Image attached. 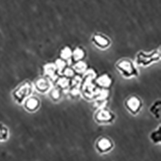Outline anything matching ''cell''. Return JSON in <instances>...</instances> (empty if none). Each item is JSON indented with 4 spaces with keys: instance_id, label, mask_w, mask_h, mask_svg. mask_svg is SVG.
I'll use <instances>...</instances> for the list:
<instances>
[{
    "instance_id": "1",
    "label": "cell",
    "mask_w": 161,
    "mask_h": 161,
    "mask_svg": "<svg viewBox=\"0 0 161 161\" xmlns=\"http://www.w3.org/2000/svg\"><path fill=\"white\" fill-rule=\"evenodd\" d=\"M116 69L126 79H130L139 76V70L134 61L128 58L119 60L116 64Z\"/></svg>"
},
{
    "instance_id": "2",
    "label": "cell",
    "mask_w": 161,
    "mask_h": 161,
    "mask_svg": "<svg viewBox=\"0 0 161 161\" xmlns=\"http://www.w3.org/2000/svg\"><path fill=\"white\" fill-rule=\"evenodd\" d=\"M34 85L29 81H25L21 83L12 92V96L15 102L17 104H22L32 94Z\"/></svg>"
},
{
    "instance_id": "3",
    "label": "cell",
    "mask_w": 161,
    "mask_h": 161,
    "mask_svg": "<svg viewBox=\"0 0 161 161\" xmlns=\"http://www.w3.org/2000/svg\"><path fill=\"white\" fill-rule=\"evenodd\" d=\"M160 59V50L157 49L151 53L139 52L137 54L136 63L138 65L147 67L152 63H157Z\"/></svg>"
},
{
    "instance_id": "4",
    "label": "cell",
    "mask_w": 161,
    "mask_h": 161,
    "mask_svg": "<svg viewBox=\"0 0 161 161\" xmlns=\"http://www.w3.org/2000/svg\"><path fill=\"white\" fill-rule=\"evenodd\" d=\"M93 118L99 125H109L115 121L116 115L108 108H101L95 113Z\"/></svg>"
},
{
    "instance_id": "5",
    "label": "cell",
    "mask_w": 161,
    "mask_h": 161,
    "mask_svg": "<svg viewBox=\"0 0 161 161\" xmlns=\"http://www.w3.org/2000/svg\"><path fill=\"white\" fill-rule=\"evenodd\" d=\"M125 107L131 115L136 116L140 111L143 107L142 99L136 95H131L125 101Z\"/></svg>"
},
{
    "instance_id": "6",
    "label": "cell",
    "mask_w": 161,
    "mask_h": 161,
    "mask_svg": "<svg viewBox=\"0 0 161 161\" xmlns=\"http://www.w3.org/2000/svg\"><path fill=\"white\" fill-rule=\"evenodd\" d=\"M114 143L111 139L107 136H101L99 137L95 143V148L98 153L101 154H105L111 151Z\"/></svg>"
},
{
    "instance_id": "7",
    "label": "cell",
    "mask_w": 161,
    "mask_h": 161,
    "mask_svg": "<svg viewBox=\"0 0 161 161\" xmlns=\"http://www.w3.org/2000/svg\"><path fill=\"white\" fill-rule=\"evenodd\" d=\"M92 40L93 43L101 49H105L111 45V41L109 37L99 33L95 34L92 37Z\"/></svg>"
},
{
    "instance_id": "8",
    "label": "cell",
    "mask_w": 161,
    "mask_h": 161,
    "mask_svg": "<svg viewBox=\"0 0 161 161\" xmlns=\"http://www.w3.org/2000/svg\"><path fill=\"white\" fill-rule=\"evenodd\" d=\"M34 87L35 89L41 93H45L50 90L51 83L47 77L40 78L34 82Z\"/></svg>"
},
{
    "instance_id": "9",
    "label": "cell",
    "mask_w": 161,
    "mask_h": 161,
    "mask_svg": "<svg viewBox=\"0 0 161 161\" xmlns=\"http://www.w3.org/2000/svg\"><path fill=\"white\" fill-rule=\"evenodd\" d=\"M25 109L31 113H34L38 110L41 107V101L36 96H30L24 102Z\"/></svg>"
},
{
    "instance_id": "10",
    "label": "cell",
    "mask_w": 161,
    "mask_h": 161,
    "mask_svg": "<svg viewBox=\"0 0 161 161\" xmlns=\"http://www.w3.org/2000/svg\"><path fill=\"white\" fill-rule=\"evenodd\" d=\"M96 83L103 88H108L112 84L113 80L109 74L104 73L96 79Z\"/></svg>"
},
{
    "instance_id": "11",
    "label": "cell",
    "mask_w": 161,
    "mask_h": 161,
    "mask_svg": "<svg viewBox=\"0 0 161 161\" xmlns=\"http://www.w3.org/2000/svg\"><path fill=\"white\" fill-rule=\"evenodd\" d=\"M149 112L156 119H160L161 116V101L158 99L155 101L149 108Z\"/></svg>"
},
{
    "instance_id": "12",
    "label": "cell",
    "mask_w": 161,
    "mask_h": 161,
    "mask_svg": "<svg viewBox=\"0 0 161 161\" xmlns=\"http://www.w3.org/2000/svg\"><path fill=\"white\" fill-rule=\"evenodd\" d=\"M86 56V52L81 46H78L72 51V58L73 60L76 63L83 61Z\"/></svg>"
},
{
    "instance_id": "13",
    "label": "cell",
    "mask_w": 161,
    "mask_h": 161,
    "mask_svg": "<svg viewBox=\"0 0 161 161\" xmlns=\"http://www.w3.org/2000/svg\"><path fill=\"white\" fill-rule=\"evenodd\" d=\"M149 139L155 144H160L161 142V126L160 125L157 128L151 132L149 135Z\"/></svg>"
},
{
    "instance_id": "14",
    "label": "cell",
    "mask_w": 161,
    "mask_h": 161,
    "mask_svg": "<svg viewBox=\"0 0 161 161\" xmlns=\"http://www.w3.org/2000/svg\"><path fill=\"white\" fill-rule=\"evenodd\" d=\"M72 50L70 47L68 46H64L60 51L61 59L64 61L70 60L72 58Z\"/></svg>"
},
{
    "instance_id": "15",
    "label": "cell",
    "mask_w": 161,
    "mask_h": 161,
    "mask_svg": "<svg viewBox=\"0 0 161 161\" xmlns=\"http://www.w3.org/2000/svg\"><path fill=\"white\" fill-rule=\"evenodd\" d=\"M56 70H57V69H56L55 65V64H53V63L46 64L44 67L45 73H46L47 76H49V77H53L55 75Z\"/></svg>"
},
{
    "instance_id": "16",
    "label": "cell",
    "mask_w": 161,
    "mask_h": 161,
    "mask_svg": "<svg viewBox=\"0 0 161 161\" xmlns=\"http://www.w3.org/2000/svg\"><path fill=\"white\" fill-rule=\"evenodd\" d=\"M9 137V130L7 126L0 123V141H5Z\"/></svg>"
},
{
    "instance_id": "17",
    "label": "cell",
    "mask_w": 161,
    "mask_h": 161,
    "mask_svg": "<svg viewBox=\"0 0 161 161\" xmlns=\"http://www.w3.org/2000/svg\"><path fill=\"white\" fill-rule=\"evenodd\" d=\"M73 67H74V69L75 71L79 73H81L87 70V64L84 62H83V61H80L75 63Z\"/></svg>"
},
{
    "instance_id": "18",
    "label": "cell",
    "mask_w": 161,
    "mask_h": 161,
    "mask_svg": "<svg viewBox=\"0 0 161 161\" xmlns=\"http://www.w3.org/2000/svg\"><path fill=\"white\" fill-rule=\"evenodd\" d=\"M55 65L56 67V69H58L59 71H62L65 68L66 65H67V63L62 59H58L56 60L55 63Z\"/></svg>"
},
{
    "instance_id": "19",
    "label": "cell",
    "mask_w": 161,
    "mask_h": 161,
    "mask_svg": "<svg viewBox=\"0 0 161 161\" xmlns=\"http://www.w3.org/2000/svg\"><path fill=\"white\" fill-rule=\"evenodd\" d=\"M50 96L52 100L54 101H58L60 99L61 93L58 89H53L50 92Z\"/></svg>"
},
{
    "instance_id": "20",
    "label": "cell",
    "mask_w": 161,
    "mask_h": 161,
    "mask_svg": "<svg viewBox=\"0 0 161 161\" xmlns=\"http://www.w3.org/2000/svg\"><path fill=\"white\" fill-rule=\"evenodd\" d=\"M65 74L70 76V75H72L73 74V71L70 69H67L65 70Z\"/></svg>"
}]
</instances>
